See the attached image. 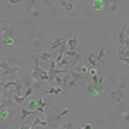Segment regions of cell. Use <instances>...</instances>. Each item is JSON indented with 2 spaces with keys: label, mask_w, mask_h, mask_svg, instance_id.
Listing matches in <instances>:
<instances>
[{
  "label": "cell",
  "mask_w": 129,
  "mask_h": 129,
  "mask_svg": "<svg viewBox=\"0 0 129 129\" xmlns=\"http://www.w3.org/2000/svg\"><path fill=\"white\" fill-rule=\"evenodd\" d=\"M0 71H2V64H0Z\"/></svg>",
  "instance_id": "obj_20"
},
{
  "label": "cell",
  "mask_w": 129,
  "mask_h": 129,
  "mask_svg": "<svg viewBox=\"0 0 129 129\" xmlns=\"http://www.w3.org/2000/svg\"><path fill=\"white\" fill-rule=\"evenodd\" d=\"M122 122H124V126H127V122H129V115H127V110L122 114Z\"/></svg>",
  "instance_id": "obj_17"
},
{
  "label": "cell",
  "mask_w": 129,
  "mask_h": 129,
  "mask_svg": "<svg viewBox=\"0 0 129 129\" xmlns=\"http://www.w3.org/2000/svg\"><path fill=\"white\" fill-rule=\"evenodd\" d=\"M107 100H109L110 103H120V102H124V100H127V95H126V91L124 89H117V88H110L107 93Z\"/></svg>",
  "instance_id": "obj_2"
},
{
  "label": "cell",
  "mask_w": 129,
  "mask_h": 129,
  "mask_svg": "<svg viewBox=\"0 0 129 129\" xmlns=\"http://www.w3.org/2000/svg\"><path fill=\"white\" fill-rule=\"evenodd\" d=\"M43 19H45V16L41 12V7L38 5V2L36 4L28 2V5H26V19L24 21H33V22H38L40 24Z\"/></svg>",
  "instance_id": "obj_1"
},
{
  "label": "cell",
  "mask_w": 129,
  "mask_h": 129,
  "mask_svg": "<svg viewBox=\"0 0 129 129\" xmlns=\"http://www.w3.org/2000/svg\"><path fill=\"white\" fill-rule=\"evenodd\" d=\"M19 2H21V0H7V4H5V5H17Z\"/></svg>",
  "instance_id": "obj_18"
},
{
  "label": "cell",
  "mask_w": 129,
  "mask_h": 129,
  "mask_svg": "<svg viewBox=\"0 0 129 129\" xmlns=\"http://www.w3.org/2000/svg\"><path fill=\"white\" fill-rule=\"evenodd\" d=\"M36 105H38V100H29V102H28V109L29 110H35Z\"/></svg>",
  "instance_id": "obj_16"
},
{
  "label": "cell",
  "mask_w": 129,
  "mask_h": 129,
  "mask_svg": "<svg viewBox=\"0 0 129 129\" xmlns=\"http://www.w3.org/2000/svg\"><path fill=\"white\" fill-rule=\"evenodd\" d=\"M66 40H67V36H66V38H64V36H59V38H55V40H53V41H52V43L48 45V50H50V52H52V50H57L60 45H62V41H66Z\"/></svg>",
  "instance_id": "obj_9"
},
{
  "label": "cell",
  "mask_w": 129,
  "mask_h": 129,
  "mask_svg": "<svg viewBox=\"0 0 129 129\" xmlns=\"http://www.w3.org/2000/svg\"><path fill=\"white\" fill-rule=\"evenodd\" d=\"M76 47H78V38L67 36V50H76Z\"/></svg>",
  "instance_id": "obj_12"
},
{
  "label": "cell",
  "mask_w": 129,
  "mask_h": 129,
  "mask_svg": "<svg viewBox=\"0 0 129 129\" xmlns=\"http://www.w3.org/2000/svg\"><path fill=\"white\" fill-rule=\"evenodd\" d=\"M57 7L64 9L66 12H69V14H72V16H76V10H74V2H72V0H64V2H60Z\"/></svg>",
  "instance_id": "obj_5"
},
{
  "label": "cell",
  "mask_w": 129,
  "mask_h": 129,
  "mask_svg": "<svg viewBox=\"0 0 129 129\" xmlns=\"http://www.w3.org/2000/svg\"><path fill=\"white\" fill-rule=\"evenodd\" d=\"M7 62H9L12 67H22V64H21V60L17 59H7Z\"/></svg>",
  "instance_id": "obj_14"
},
{
  "label": "cell",
  "mask_w": 129,
  "mask_h": 129,
  "mask_svg": "<svg viewBox=\"0 0 129 129\" xmlns=\"http://www.w3.org/2000/svg\"><path fill=\"white\" fill-rule=\"evenodd\" d=\"M48 79H50L48 72H45V71H40V81H47V83H48Z\"/></svg>",
  "instance_id": "obj_15"
},
{
  "label": "cell",
  "mask_w": 129,
  "mask_h": 129,
  "mask_svg": "<svg viewBox=\"0 0 129 129\" xmlns=\"http://www.w3.org/2000/svg\"><path fill=\"white\" fill-rule=\"evenodd\" d=\"M117 57H119L124 64H127L129 62V59H127V47H122V48L119 50V53H117Z\"/></svg>",
  "instance_id": "obj_10"
},
{
  "label": "cell",
  "mask_w": 129,
  "mask_h": 129,
  "mask_svg": "<svg viewBox=\"0 0 129 129\" xmlns=\"http://www.w3.org/2000/svg\"><path fill=\"white\" fill-rule=\"evenodd\" d=\"M89 126H91V127H103V126H105V120L103 119L93 120V122H89Z\"/></svg>",
  "instance_id": "obj_13"
},
{
  "label": "cell",
  "mask_w": 129,
  "mask_h": 129,
  "mask_svg": "<svg viewBox=\"0 0 129 129\" xmlns=\"http://www.w3.org/2000/svg\"><path fill=\"white\" fill-rule=\"evenodd\" d=\"M84 89H86V93H89V95H103L105 93V89H103V86H96V84H93V83H89V84H86L84 86Z\"/></svg>",
  "instance_id": "obj_4"
},
{
  "label": "cell",
  "mask_w": 129,
  "mask_h": 129,
  "mask_svg": "<svg viewBox=\"0 0 129 129\" xmlns=\"http://www.w3.org/2000/svg\"><path fill=\"white\" fill-rule=\"evenodd\" d=\"M0 102H2V88H0Z\"/></svg>",
  "instance_id": "obj_19"
},
{
  "label": "cell",
  "mask_w": 129,
  "mask_h": 129,
  "mask_svg": "<svg viewBox=\"0 0 129 129\" xmlns=\"http://www.w3.org/2000/svg\"><path fill=\"white\" fill-rule=\"evenodd\" d=\"M28 43H29L33 48L41 47V45H43V35H41L38 29H33L29 35H28Z\"/></svg>",
  "instance_id": "obj_3"
},
{
  "label": "cell",
  "mask_w": 129,
  "mask_h": 129,
  "mask_svg": "<svg viewBox=\"0 0 129 129\" xmlns=\"http://www.w3.org/2000/svg\"><path fill=\"white\" fill-rule=\"evenodd\" d=\"M115 88H117V89H124V91H126V89H127V79H126V78H119L117 83H115Z\"/></svg>",
  "instance_id": "obj_11"
},
{
  "label": "cell",
  "mask_w": 129,
  "mask_h": 129,
  "mask_svg": "<svg viewBox=\"0 0 129 129\" xmlns=\"http://www.w3.org/2000/svg\"><path fill=\"white\" fill-rule=\"evenodd\" d=\"M12 117V114H10V110L7 109V105L4 103V102H0V119L2 120H9Z\"/></svg>",
  "instance_id": "obj_6"
},
{
  "label": "cell",
  "mask_w": 129,
  "mask_h": 129,
  "mask_svg": "<svg viewBox=\"0 0 129 129\" xmlns=\"http://www.w3.org/2000/svg\"><path fill=\"white\" fill-rule=\"evenodd\" d=\"M36 57H38L41 62H50L52 59H55V55H53L50 50L48 52H40V53H36Z\"/></svg>",
  "instance_id": "obj_8"
},
{
  "label": "cell",
  "mask_w": 129,
  "mask_h": 129,
  "mask_svg": "<svg viewBox=\"0 0 129 129\" xmlns=\"http://www.w3.org/2000/svg\"><path fill=\"white\" fill-rule=\"evenodd\" d=\"M119 43L120 47H127V26H124L119 33Z\"/></svg>",
  "instance_id": "obj_7"
}]
</instances>
